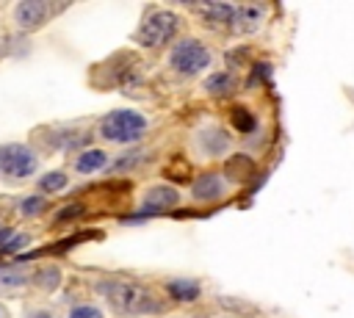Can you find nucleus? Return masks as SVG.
I'll return each instance as SVG.
<instances>
[{"label":"nucleus","instance_id":"obj_1","mask_svg":"<svg viewBox=\"0 0 354 318\" xmlns=\"http://www.w3.org/2000/svg\"><path fill=\"white\" fill-rule=\"evenodd\" d=\"M94 290L122 315H152L163 312V301L144 285L127 279H100Z\"/></svg>","mask_w":354,"mask_h":318},{"label":"nucleus","instance_id":"obj_2","mask_svg":"<svg viewBox=\"0 0 354 318\" xmlns=\"http://www.w3.org/2000/svg\"><path fill=\"white\" fill-rule=\"evenodd\" d=\"M147 130H149V119L133 108H116L100 119V138L108 144H122V147L136 144L147 135Z\"/></svg>","mask_w":354,"mask_h":318},{"label":"nucleus","instance_id":"obj_3","mask_svg":"<svg viewBox=\"0 0 354 318\" xmlns=\"http://www.w3.org/2000/svg\"><path fill=\"white\" fill-rule=\"evenodd\" d=\"M210 64H213V53H210V47L205 41H199L194 36L171 41L169 66H171L174 75H180V77H199Z\"/></svg>","mask_w":354,"mask_h":318},{"label":"nucleus","instance_id":"obj_4","mask_svg":"<svg viewBox=\"0 0 354 318\" xmlns=\"http://www.w3.org/2000/svg\"><path fill=\"white\" fill-rule=\"evenodd\" d=\"M39 171V155L22 144V141H8L0 144V177L6 183H22Z\"/></svg>","mask_w":354,"mask_h":318},{"label":"nucleus","instance_id":"obj_5","mask_svg":"<svg viewBox=\"0 0 354 318\" xmlns=\"http://www.w3.org/2000/svg\"><path fill=\"white\" fill-rule=\"evenodd\" d=\"M177 28H180V19L174 11L169 8H155L144 17L141 28L136 30V41L144 44V47H163V44H171L174 36H177Z\"/></svg>","mask_w":354,"mask_h":318},{"label":"nucleus","instance_id":"obj_6","mask_svg":"<svg viewBox=\"0 0 354 318\" xmlns=\"http://www.w3.org/2000/svg\"><path fill=\"white\" fill-rule=\"evenodd\" d=\"M194 147L199 149L202 158H221L232 147V135L221 124H205L194 135Z\"/></svg>","mask_w":354,"mask_h":318},{"label":"nucleus","instance_id":"obj_7","mask_svg":"<svg viewBox=\"0 0 354 318\" xmlns=\"http://www.w3.org/2000/svg\"><path fill=\"white\" fill-rule=\"evenodd\" d=\"M11 19L22 33L39 30L50 19V6L44 0H19L11 11Z\"/></svg>","mask_w":354,"mask_h":318},{"label":"nucleus","instance_id":"obj_8","mask_svg":"<svg viewBox=\"0 0 354 318\" xmlns=\"http://www.w3.org/2000/svg\"><path fill=\"white\" fill-rule=\"evenodd\" d=\"M177 205H180V191H177L174 185L160 183V185H152V188L144 191L138 210H141L144 216H152V213H166V210H171V207H177Z\"/></svg>","mask_w":354,"mask_h":318},{"label":"nucleus","instance_id":"obj_9","mask_svg":"<svg viewBox=\"0 0 354 318\" xmlns=\"http://www.w3.org/2000/svg\"><path fill=\"white\" fill-rule=\"evenodd\" d=\"M227 194V180L221 171H205L191 183V196L196 202H218Z\"/></svg>","mask_w":354,"mask_h":318},{"label":"nucleus","instance_id":"obj_10","mask_svg":"<svg viewBox=\"0 0 354 318\" xmlns=\"http://www.w3.org/2000/svg\"><path fill=\"white\" fill-rule=\"evenodd\" d=\"M263 19H266V6H254V3L235 6L232 30H235V33H254V30H260Z\"/></svg>","mask_w":354,"mask_h":318},{"label":"nucleus","instance_id":"obj_11","mask_svg":"<svg viewBox=\"0 0 354 318\" xmlns=\"http://www.w3.org/2000/svg\"><path fill=\"white\" fill-rule=\"evenodd\" d=\"M108 163H111V158H108L105 149L88 147V149H80V152H77V158H75V171H77V174H94V171L108 169Z\"/></svg>","mask_w":354,"mask_h":318},{"label":"nucleus","instance_id":"obj_12","mask_svg":"<svg viewBox=\"0 0 354 318\" xmlns=\"http://www.w3.org/2000/svg\"><path fill=\"white\" fill-rule=\"evenodd\" d=\"M163 288H166V293H169L174 301H180V304H191V301H196V299L202 296V285H199L196 279H191V277L169 279Z\"/></svg>","mask_w":354,"mask_h":318},{"label":"nucleus","instance_id":"obj_13","mask_svg":"<svg viewBox=\"0 0 354 318\" xmlns=\"http://www.w3.org/2000/svg\"><path fill=\"white\" fill-rule=\"evenodd\" d=\"M196 14H202L207 19V25H213V28H232L235 6L232 3H202V6H196Z\"/></svg>","mask_w":354,"mask_h":318},{"label":"nucleus","instance_id":"obj_14","mask_svg":"<svg viewBox=\"0 0 354 318\" xmlns=\"http://www.w3.org/2000/svg\"><path fill=\"white\" fill-rule=\"evenodd\" d=\"M202 88H205V94L207 97H230L232 91H235V77H232V72H227V69H216V72H210L207 77H205V83H202Z\"/></svg>","mask_w":354,"mask_h":318},{"label":"nucleus","instance_id":"obj_15","mask_svg":"<svg viewBox=\"0 0 354 318\" xmlns=\"http://www.w3.org/2000/svg\"><path fill=\"white\" fill-rule=\"evenodd\" d=\"M66 185H69V174H66V171H61V169H55V171H44V174L36 180V188H39V194H41V196L58 194V191H64Z\"/></svg>","mask_w":354,"mask_h":318},{"label":"nucleus","instance_id":"obj_16","mask_svg":"<svg viewBox=\"0 0 354 318\" xmlns=\"http://www.w3.org/2000/svg\"><path fill=\"white\" fill-rule=\"evenodd\" d=\"M33 285L39 288V290H55L58 285H61V268L58 265H44V268H39L36 274H33Z\"/></svg>","mask_w":354,"mask_h":318},{"label":"nucleus","instance_id":"obj_17","mask_svg":"<svg viewBox=\"0 0 354 318\" xmlns=\"http://www.w3.org/2000/svg\"><path fill=\"white\" fill-rule=\"evenodd\" d=\"M230 122H232V127H235L238 133H254V127H257L254 113H252L249 108H241V105L230 111Z\"/></svg>","mask_w":354,"mask_h":318},{"label":"nucleus","instance_id":"obj_18","mask_svg":"<svg viewBox=\"0 0 354 318\" xmlns=\"http://www.w3.org/2000/svg\"><path fill=\"white\" fill-rule=\"evenodd\" d=\"M47 210V199L41 196V194H30V196H25L22 202H19V213L25 216V218H36V216H41Z\"/></svg>","mask_w":354,"mask_h":318},{"label":"nucleus","instance_id":"obj_19","mask_svg":"<svg viewBox=\"0 0 354 318\" xmlns=\"http://www.w3.org/2000/svg\"><path fill=\"white\" fill-rule=\"evenodd\" d=\"M28 282V277L19 271V268H11V271H0V290H17Z\"/></svg>","mask_w":354,"mask_h":318},{"label":"nucleus","instance_id":"obj_20","mask_svg":"<svg viewBox=\"0 0 354 318\" xmlns=\"http://www.w3.org/2000/svg\"><path fill=\"white\" fill-rule=\"evenodd\" d=\"M28 243H30V235H28V232H14V235L0 246V252H3V254H17V252H22Z\"/></svg>","mask_w":354,"mask_h":318},{"label":"nucleus","instance_id":"obj_21","mask_svg":"<svg viewBox=\"0 0 354 318\" xmlns=\"http://www.w3.org/2000/svg\"><path fill=\"white\" fill-rule=\"evenodd\" d=\"M141 158H144V152H138V149H136V152H124L122 158H116L113 163H108V169H111V171H127L130 166L141 163Z\"/></svg>","mask_w":354,"mask_h":318},{"label":"nucleus","instance_id":"obj_22","mask_svg":"<svg viewBox=\"0 0 354 318\" xmlns=\"http://www.w3.org/2000/svg\"><path fill=\"white\" fill-rule=\"evenodd\" d=\"M66 318H105V312L97 307V304H75Z\"/></svg>","mask_w":354,"mask_h":318},{"label":"nucleus","instance_id":"obj_23","mask_svg":"<svg viewBox=\"0 0 354 318\" xmlns=\"http://www.w3.org/2000/svg\"><path fill=\"white\" fill-rule=\"evenodd\" d=\"M77 216H83V205H69V207H64V210H58V213H55V221H58V224H64V221L77 218Z\"/></svg>","mask_w":354,"mask_h":318},{"label":"nucleus","instance_id":"obj_24","mask_svg":"<svg viewBox=\"0 0 354 318\" xmlns=\"http://www.w3.org/2000/svg\"><path fill=\"white\" fill-rule=\"evenodd\" d=\"M25 318H55L47 307H30L28 312H25Z\"/></svg>","mask_w":354,"mask_h":318},{"label":"nucleus","instance_id":"obj_25","mask_svg":"<svg viewBox=\"0 0 354 318\" xmlns=\"http://www.w3.org/2000/svg\"><path fill=\"white\" fill-rule=\"evenodd\" d=\"M11 235H14V230H11V227H6V230H0V246H3V243H6V241H8Z\"/></svg>","mask_w":354,"mask_h":318},{"label":"nucleus","instance_id":"obj_26","mask_svg":"<svg viewBox=\"0 0 354 318\" xmlns=\"http://www.w3.org/2000/svg\"><path fill=\"white\" fill-rule=\"evenodd\" d=\"M0 58H3V39H0Z\"/></svg>","mask_w":354,"mask_h":318}]
</instances>
